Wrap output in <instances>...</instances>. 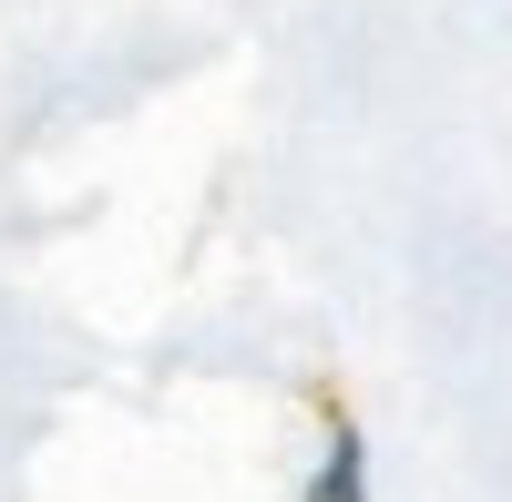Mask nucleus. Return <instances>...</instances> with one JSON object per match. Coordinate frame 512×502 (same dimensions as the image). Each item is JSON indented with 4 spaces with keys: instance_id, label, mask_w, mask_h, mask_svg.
<instances>
[{
    "instance_id": "nucleus-1",
    "label": "nucleus",
    "mask_w": 512,
    "mask_h": 502,
    "mask_svg": "<svg viewBox=\"0 0 512 502\" xmlns=\"http://www.w3.org/2000/svg\"><path fill=\"white\" fill-rule=\"evenodd\" d=\"M318 502H359V441H328V482Z\"/></svg>"
}]
</instances>
